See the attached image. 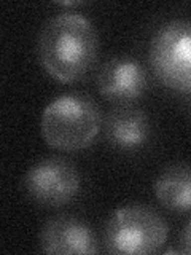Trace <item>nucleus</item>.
I'll return each instance as SVG.
<instances>
[{"label":"nucleus","instance_id":"nucleus-1","mask_svg":"<svg viewBox=\"0 0 191 255\" xmlns=\"http://www.w3.org/2000/svg\"><path fill=\"white\" fill-rule=\"evenodd\" d=\"M37 51L48 75L61 83H74L82 80L97 59V32L83 14L59 13L43 24Z\"/></svg>","mask_w":191,"mask_h":255},{"label":"nucleus","instance_id":"nucleus-2","mask_svg":"<svg viewBox=\"0 0 191 255\" xmlns=\"http://www.w3.org/2000/svg\"><path fill=\"white\" fill-rule=\"evenodd\" d=\"M102 115L93 98L80 93L62 94L43 110L42 135L51 148L78 151L90 147L100 131Z\"/></svg>","mask_w":191,"mask_h":255},{"label":"nucleus","instance_id":"nucleus-3","mask_svg":"<svg viewBox=\"0 0 191 255\" xmlns=\"http://www.w3.org/2000/svg\"><path fill=\"white\" fill-rule=\"evenodd\" d=\"M167 238V223L143 204L118 207L105 225V249L115 255L155 254L166 244Z\"/></svg>","mask_w":191,"mask_h":255},{"label":"nucleus","instance_id":"nucleus-4","mask_svg":"<svg viewBox=\"0 0 191 255\" xmlns=\"http://www.w3.org/2000/svg\"><path fill=\"white\" fill-rule=\"evenodd\" d=\"M150 66L166 88L191 94V19L161 24L150 42Z\"/></svg>","mask_w":191,"mask_h":255},{"label":"nucleus","instance_id":"nucleus-5","mask_svg":"<svg viewBox=\"0 0 191 255\" xmlns=\"http://www.w3.org/2000/svg\"><path fill=\"white\" fill-rule=\"evenodd\" d=\"M24 187L42 207H62L78 196L82 177L77 166L64 156H50L35 163L24 177Z\"/></svg>","mask_w":191,"mask_h":255},{"label":"nucleus","instance_id":"nucleus-6","mask_svg":"<svg viewBox=\"0 0 191 255\" xmlns=\"http://www.w3.org/2000/svg\"><path fill=\"white\" fill-rule=\"evenodd\" d=\"M96 82L99 93L105 99L129 104L145 94L148 74L137 59L129 56H116L102 64Z\"/></svg>","mask_w":191,"mask_h":255},{"label":"nucleus","instance_id":"nucleus-7","mask_svg":"<svg viewBox=\"0 0 191 255\" xmlns=\"http://www.w3.org/2000/svg\"><path fill=\"white\" fill-rule=\"evenodd\" d=\"M40 249L54 255L97 254L99 241L90 223L75 215H58L45 223L40 233Z\"/></svg>","mask_w":191,"mask_h":255},{"label":"nucleus","instance_id":"nucleus-8","mask_svg":"<svg viewBox=\"0 0 191 255\" xmlns=\"http://www.w3.org/2000/svg\"><path fill=\"white\" fill-rule=\"evenodd\" d=\"M107 140L121 151H135L143 148L151 137L148 115L139 107L119 104L108 112L105 120Z\"/></svg>","mask_w":191,"mask_h":255},{"label":"nucleus","instance_id":"nucleus-9","mask_svg":"<svg viewBox=\"0 0 191 255\" xmlns=\"http://www.w3.org/2000/svg\"><path fill=\"white\" fill-rule=\"evenodd\" d=\"M155 195L166 209L174 212L191 211V166L171 164L155 180Z\"/></svg>","mask_w":191,"mask_h":255},{"label":"nucleus","instance_id":"nucleus-10","mask_svg":"<svg viewBox=\"0 0 191 255\" xmlns=\"http://www.w3.org/2000/svg\"><path fill=\"white\" fill-rule=\"evenodd\" d=\"M183 254H191V220L185 225L182 235V251Z\"/></svg>","mask_w":191,"mask_h":255}]
</instances>
